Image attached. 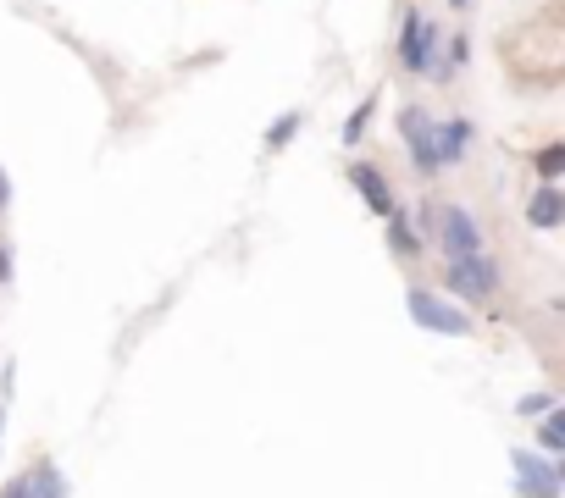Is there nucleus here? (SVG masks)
<instances>
[{"label":"nucleus","mask_w":565,"mask_h":498,"mask_svg":"<svg viewBox=\"0 0 565 498\" xmlns=\"http://www.w3.org/2000/svg\"><path fill=\"white\" fill-rule=\"evenodd\" d=\"M516 493L521 498H560V471L538 454L516 449Z\"/></svg>","instance_id":"nucleus-6"},{"label":"nucleus","mask_w":565,"mask_h":498,"mask_svg":"<svg viewBox=\"0 0 565 498\" xmlns=\"http://www.w3.org/2000/svg\"><path fill=\"white\" fill-rule=\"evenodd\" d=\"M300 122H305L300 111H283V117H277L272 128H266V150H283V144H289L294 133H300Z\"/></svg>","instance_id":"nucleus-13"},{"label":"nucleus","mask_w":565,"mask_h":498,"mask_svg":"<svg viewBox=\"0 0 565 498\" xmlns=\"http://www.w3.org/2000/svg\"><path fill=\"white\" fill-rule=\"evenodd\" d=\"M527 216H532V227H560L565 222V194L554 189V183H543V189L532 194Z\"/></svg>","instance_id":"nucleus-8"},{"label":"nucleus","mask_w":565,"mask_h":498,"mask_svg":"<svg viewBox=\"0 0 565 498\" xmlns=\"http://www.w3.org/2000/svg\"><path fill=\"white\" fill-rule=\"evenodd\" d=\"M438 144H444V161L455 166L460 155H466V144H471V122H466V117H449V122H438Z\"/></svg>","instance_id":"nucleus-11"},{"label":"nucleus","mask_w":565,"mask_h":498,"mask_svg":"<svg viewBox=\"0 0 565 498\" xmlns=\"http://www.w3.org/2000/svg\"><path fill=\"white\" fill-rule=\"evenodd\" d=\"M12 205V183H6V172H0V211Z\"/></svg>","instance_id":"nucleus-18"},{"label":"nucleus","mask_w":565,"mask_h":498,"mask_svg":"<svg viewBox=\"0 0 565 498\" xmlns=\"http://www.w3.org/2000/svg\"><path fill=\"white\" fill-rule=\"evenodd\" d=\"M0 283H12V255H6V244H0Z\"/></svg>","instance_id":"nucleus-17"},{"label":"nucleus","mask_w":565,"mask_h":498,"mask_svg":"<svg viewBox=\"0 0 565 498\" xmlns=\"http://www.w3.org/2000/svg\"><path fill=\"white\" fill-rule=\"evenodd\" d=\"M444 283H449V294H460L466 305H482V299L499 294V266H493L488 249H477V255H460V261H449Z\"/></svg>","instance_id":"nucleus-1"},{"label":"nucleus","mask_w":565,"mask_h":498,"mask_svg":"<svg viewBox=\"0 0 565 498\" xmlns=\"http://www.w3.org/2000/svg\"><path fill=\"white\" fill-rule=\"evenodd\" d=\"M538 443H543L549 454H560V449H565V410H554V404L543 410V421H538Z\"/></svg>","instance_id":"nucleus-12"},{"label":"nucleus","mask_w":565,"mask_h":498,"mask_svg":"<svg viewBox=\"0 0 565 498\" xmlns=\"http://www.w3.org/2000/svg\"><path fill=\"white\" fill-rule=\"evenodd\" d=\"M449 6H455V12H466V6H471V0H449Z\"/></svg>","instance_id":"nucleus-20"},{"label":"nucleus","mask_w":565,"mask_h":498,"mask_svg":"<svg viewBox=\"0 0 565 498\" xmlns=\"http://www.w3.org/2000/svg\"><path fill=\"white\" fill-rule=\"evenodd\" d=\"M399 133H405V144H410V166L416 172H444V144H438V122L427 117L421 106H405L399 111Z\"/></svg>","instance_id":"nucleus-2"},{"label":"nucleus","mask_w":565,"mask_h":498,"mask_svg":"<svg viewBox=\"0 0 565 498\" xmlns=\"http://www.w3.org/2000/svg\"><path fill=\"white\" fill-rule=\"evenodd\" d=\"M349 183L361 189V200H366V211H372V216H394V211H399V205H394V189H388V178H383V166L355 161V166H349Z\"/></svg>","instance_id":"nucleus-7"},{"label":"nucleus","mask_w":565,"mask_h":498,"mask_svg":"<svg viewBox=\"0 0 565 498\" xmlns=\"http://www.w3.org/2000/svg\"><path fill=\"white\" fill-rule=\"evenodd\" d=\"M23 498H67V476L56 465H39V471L23 476Z\"/></svg>","instance_id":"nucleus-9"},{"label":"nucleus","mask_w":565,"mask_h":498,"mask_svg":"<svg viewBox=\"0 0 565 498\" xmlns=\"http://www.w3.org/2000/svg\"><path fill=\"white\" fill-rule=\"evenodd\" d=\"M388 222V244H394V255H405V261H416L421 255V233L405 222V211H394V216H383Z\"/></svg>","instance_id":"nucleus-10"},{"label":"nucleus","mask_w":565,"mask_h":498,"mask_svg":"<svg viewBox=\"0 0 565 498\" xmlns=\"http://www.w3.org/2000/svg\"><path fill=\"white\" fill-rule=\"evenodd\" d=\"M372 111H377V100H361V106H355V117L344 122V144H361V133L372 128Z\"/></svg>","instance_id":"nucleus-14"},{"label":"nucleus","mask_w":565,"mask_h":498,"mask_svg":"<svg viewBox=\"0 0 565 498\" xmlns=\"http://www.w3.org/2000/svg\"><path fill=\"white\" fill-rule=\"evenodd\" d=\"M0 498H23V476H12V487H6Z\"/></svg>","instance_id":"nucleus-19"},{"label":"nucleus","mask_w":565,"mask_h":498,"mask_svg":"<svg viewBox=\"0 0 565 498\" xmlns=\"http://www.w3.org/2000/svg\"><path fill=\"white\" fill-rule=\"evenodd\" d=\"M438 39H444V34H438V28L410 6V12H405V34H399V67H405V72H433V78H438Z\"/></svg>","instance_id":"nucleus-4"},{"label":"nucleus","mask_w":565,"mask_h":498,"mask_svg":"<svg viewBox=\"0 0 565 498\" xmlns=\"http://www.w3.org/2000/svg\"><path fill=\"white\" fill-rule=\"evenodd\" d=\"M549 393H532V399H521V415H543V410H549Z\"/></svg>","instance_id":"nucleus-16"},{"label":"nucleus","mask_w":565,"mask_h":498,"mask_svg":"<svg viewBox=\"0 0 565 498\" xmlns=\"http://www.w3.org/2000/svg\"><path fill=\"white\" fill-rule=\"evenodd\" d=\"M405 305H410V321H416V327H427V332H444V338H466V332H471L466 310H455L449 299H438L433 288H421V283L405 294Z\"/></svg>","instance_id":"nucleus-3"},{"label":"nucleus","mask_w":565,"mask_h":498,"mask_svg":"<svg viewBox=\"0 0 565 498\" xmlns=\"http://www.w3.org/2000/svg\"><path fill=\"white\" fill-rule=\"evenodd\" d=\"M560 172H565V144H549V150L538 155V178H543V183H554Z\"/></svg>","instance_id":"nucleus-15"},{"label":"nucleus","mask_w":565,"mask_h":498,"mask_svg":"<svg viewBox=\"0 0 565 498\" xmlns=\"http://www.w3.org/2000/svg\"><path fill=\"white\" fill-rule=\"evenodd\" d=\"M438 249H444V261H460V255H477L482 244V227L471 211H460V205H438Z\"/></svg>","instance_id":"nucleus-5"}]
</instances>
